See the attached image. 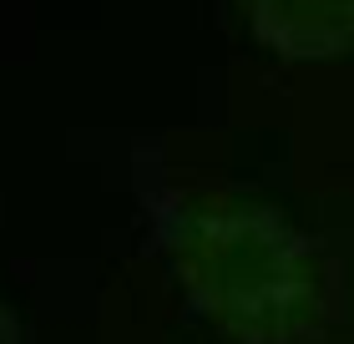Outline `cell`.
<instances>
[{"mask_svg":"<svg viewBox=\"0 0 354 344\" xmlns=\"http://www.w3.org/2000/svg\"><path fill=\"white\" fill-rule=\"evenodd\" d=\"M243 15L283 61H329L354 46V0H243Z\"/></svg>","mask_w":354,"mask_h":344,"instance_id":"7a4b0ae2","label":"cell"},{"mask_svg":"<svg viewBox=\"0 0 354 344\" xmlns=\"http://www.w3.org/2000/svg\"><path fill=\"white\" fill-rule=\"evenodd\" d=\"M0 344H21V319L10 309H0Z\"/></svg>","mask_w":354,"mask_h":344,"instance_id":"3957f363","label":"cell"},{"mask_svg":"<svg viewBox=\"0 0 354 344\" xmlns=\"http://www.w3.org/2000/svg\"><path fill=\"white\" fill-rule=\"evenodd\" d=\"M147 223L177 289L228 344H309L319 334L324 269L279 208L228 188H167L147 198Z\"/></svg>","mask_w":354,"mask_h":344,"instance_id":"6da1fadb","label":"cell"}]
</instances>
